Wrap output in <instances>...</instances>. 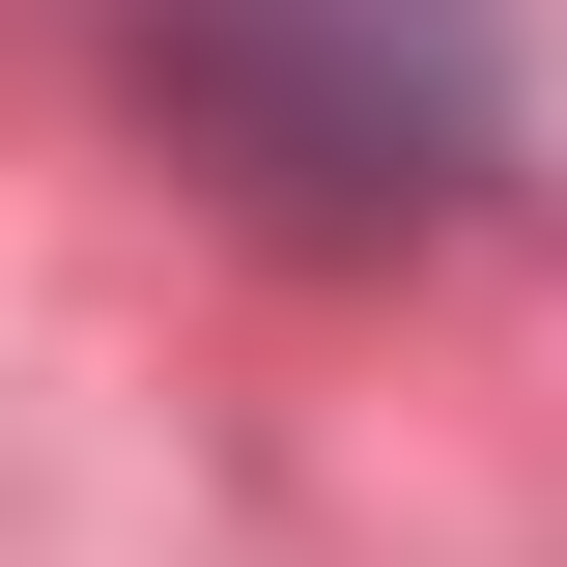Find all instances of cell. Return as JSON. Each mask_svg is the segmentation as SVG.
<instances>
[{
    "instance_id": "obj_1",
    "label": "cell",
    "mask_w": 567,
    "mask_h": 567,
    "mask_svg": "<svg viewBox=\"0 0 567 567\" xmlns=\"http://www.w3.org/2000/svg\"><path fill=\"white\" fill-rule=\"evenodd\" d=\"M171 85L256 142L284 199H425V171H483V29H454V0H171Z\"/></svg>"
}]
</instances>
